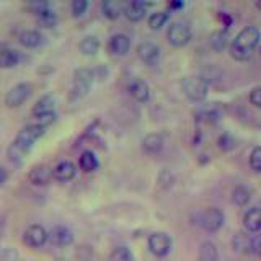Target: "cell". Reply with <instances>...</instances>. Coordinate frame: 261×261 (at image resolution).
I'll list each match as a JSON object with an SVG mask.
<instances>
[{"label": "cell", "mask_w": 261, "mask_h": 261, "mask_svg": "<svg viewBox=\"0 0 261 261\" xmlns=\"http://www.w3.org/2000/svg\"><path fill=\"white\" fill-rule=\"evenodd\" d=\"M259 53H261V49H259Z\"/></svg>", "instance_id": "60d3db41"}, {"label": "cell", "mask_w": 261, "mask_h": 261, "mask_svg": "<svg viewBox=\"0 0 261 261\" xmlns=\"http://www.w3.org/2000/svg\"><path fill=\"white\" fill-rule=\"evenodd\" d=\"M49 237H51L53 243L57 245V247H69L73 242V233L65 225H56L51 233H49Z\"/></svg>", "instance_id": "2e32d148"}, {"label": "cell", "mask_w": 261, "mask_h": 261, "mask_svg": "<svg viewBox=\"0 0 261 261\" xmlns=\"http://www.w3.org/2000/svg\"><path fill=\"white\" fill-rule=\"evenodd\" d=\"M251 199V193L247 186H243V185H239V186H235L233 188V191H232V201L235 206H239V207H243V206H247V204L250 202Z\"/></svg>", "instance_id": "cb8c5ba5"}, {"label": "cell", "mask_w": 261, "mask_h": 261, "mask_svg": "<svg viewBox=\"0 0 261 261\" xmlns=\"http://www.w3.org/2000/svg\"><path fill=\"white\" fill-rule=\"evenodd\" d=\"M153 4H149V2H142V0H130L124 5V15L129 21H141L144 16H145V12H147V7H150Z\"/></svg>", "instance_id": "8fae6325"}, {"label": "cell", "mask_w": 261, "mask_h": 261, "mask_svg": "<svg viewBox=\"0 0 261 261\" xmlns=\"http://www.w3.org/2000/svg\"><path fill=\"white\" fill-rule=\"evenodd\" d=\"M79 49L85 56H95L98 53V49H100V41H98L96 36H85L80 41Z\"/></svg>", "instance_id": "484cf974"}, {"label": "cell", "mask_w": 261, "mask_h": 261, "mask_svg": "<svg viewBox=\"0 0 261 261\" xmlns=\"http://www.w3.org/2000/svg\"><path fill=\"white\" fill-rule=\"evenodd\" d=\"M30 8H31V12L35 13L36 16L41 15V13H44V12H47V10H51V7H49L47 2H31Z\"/></svg>", "instance_id": "836d02e7"}, {"label": "cell", "mask_w": 261, "mask_h": 261, "mask_svg": "<svg viewBox=\"0 0 261 261\" xmlns=\"http://www.w3.org/2000/svg\"><path fill=\"white\" fill-rule=\"evenodd\" d=\"M209 43H211V47L214 49V51H217V53L224 51V49L227 47V44H228V33L225 30L214 31L211 35Z\"/></svg>", "instance_id": "d4e9b609"}, {"label": "cell", "mask_w": 261, "mask_h": 261, "mask_svg": "<svg viewBox=\"0 0 261 261\" xmlns=\"http://www.w3.org/2000/svg\"><path fill=\"white\" fill-rule=\"evenodd\" d=\"M168 21V13L167 12H155L149 16V28L159 31L162 27H165Z\"/></svg>", "instance_id": "f1b7e54d"}, {"label": "cell", "mask_w": 261, "mask_h": 261, "mask_svg": "<svg viewBox=\"0 0 261 261\" xmlns=\"http://www.w3.org/2000/svg\"><path fill=\"white\" fill-rule=\"evenodd\" d=\"M243 225L248 232L259 233L261 232V207H251L245 212Z\"/></svg>", "instance_id": "e0dca14e"}, {"label": "cell", "mask_w": 261, "mask_h": 261, "mask_svg": "<svg viewBox=\"0 0 261 261\" xmlns=\"http://www.w3.org/2000/svg\"><path fill=\"white\" fill-rule=\"evenodd\" d=\"M137 56L141 57L142 62L153 65L160 57V47L155 43H152V41H144L137 47Z\"/></svg>", "instance_id": "30bf717a"}, {"label": "cell", "mask_w": 261, "mask_h": 261, "mask_svg": "<svg viewBox=\"0 0 261 261\" xmlns=\"http://www.w3.org/2000/svg\"><path fill=\"white\" fill-rule=\"evenodd\" d=\"M79 165H80L82 170L87 171V173H92V171H95L98 167H100V162H98L96 155L92 150H85L84 153L80 155Z\"/></svg>", "instance_id": "603a6c76"}, {"label": "cell", "mask_w": 261, "mask_h": 261, "mask_svg": "<svg viewBox=\"0 0 261 261\" xmlns=\"http://www.w3.org/2000/svg\"><path fill=\"white\" fill-rule=\"evenodd\" d=\"M38 21L43 24L44 28H53L54 24L57 23V18H56V13L53 10H47L44 13L38 15Z\"/></svg>", "instance_id": "4dcf8cb0"}, {"label": "cell", "mask_w": 261, "mask_h": 261, "mask_svg": "<svg viewBox=\"0 0 261 261\" xmlns=\"http://www.w3.org/2000/svg\"><path fill=\"white\" fill-rule=\"evenodd\" d=\"M224 222L225 216L219 207H206L199 214V224L207 232H217L224 225Z\"/></svg>", "instance_id": "277c9868"}, {"label": "cell", "mask_w": 261, "mask_h": 261, "mask_svg": "<svg viewBox=\"0 0 261 261\" xmlns=\"http://www.w3.org/2000/svg\"><path fill=\"white\" fill-rule=\"evenodd\" d=\"M170 7H171V8H181V7H183V4H181V2H171V4H170Z\"/></svg>", "instance_id": "f35d334b"}, {"label": "cell", "mask_w": 261, "mask_h": 261, "mask_svg": "<svg viewBox=\"0 0 261 261\" xmlns=\"http://www.w3.org/2000/svg\"><path fill=\"white\" fill-rule=\"evenodd\" d=\"M167 39L171 46L175 47H183L190 43L191 39V30L185 21H176L173 23L167 31Z\"/></svg>", "instance_id": "5b68a950"}, {"label": "cell", "mask_w": 261, "mask_h": 261, "mask_svg": "<svg viewBox=\"0 0 261 261\" xmlns=\"http://www.w3.org/2000/svg\"><path fill=\"white\" fill-rule=\"evenodd\" d=\"M49 233L47 230L39 224H33L30 225L27 230L23 232V243L30 248H39L47 242Z\"/></svg>", "instance_id": "ba28073f"}, {"label": "cell", "mask_w": 261, "mask_h": 261, "mask_svg": "<svg viewBox=\"0 0 261 261\" xmlns=\"http://www.w3.org/2000/svg\"><path fill=\"white\" fill-rule=\"evenodd\" d=\"M259 30L256 27H245L230 44V54L235 61H248L259 43Z\"/></svg>", "instance_id": "7a4b0ae2"}, {"label": "cell", "mask_w": 261, "mask_h": 261, "mask_svg": "<svg viewBox=\"0 0 261 261\" xmlns=\"http://www.w3.org/2000/svg\"><path fill=\"white\" fill-rule=\"evenodd\" d=\"M101 10L108 20H118L121 13L124 12V5L118 2V0H105L101 4Z\"/></svg>", "instance_id": "44dd1931"}, {"label": "cell", "mask_w": 261, "mask_h": 261, "mask_svg": "<svg viewBox=\"0 0 261 261\" xmlns=\"http://www.w3.org/2000/svg\"><path fill=\"white\" fill-rule=\"evenodd\" d=\"M250 103L256 108H261V87L253 88L250 92Z\"/></svg>", "instance_id": "d590c367"}, {"label": "cell", "mask_w": 261, "mask_h": 261, "mask_svg": "<svg viewBox=\"0 0 261 261\" xmlns=\"http://www.w3.org/2000/svg\"><path fill=\"white\" fill-rule=\"evenodd\" d=\"M129 47H130V39L126 35H122V33H118V35L111 36L110 43H108L110 53L114 56H126L129 53Z\"/></svg>", "instance_id": "9a60e30c"}, {"label": "cell", "mask_w": 261, "mask_h": 261, "mask_svg": "<svg viewBox=\"0 0 261 261\" xmlns=\"http://www.w3.org/2000/svg\"><path fill=\"white\" fill-rule=\"evenodd\" d=\"M219 251L217 247L212 242H204L199 248V259L201 261H217Z\"/></svg>", "instance_id": "4316f807"}, {"label": "cell", "mask_w": 261, "mask_h": 261, "mask_svg": "<svg viewBox=\"0 0 261 261\" xmlns=\"http://www.w3.org/2000/svg\"><path fill=\"white\" fill-rule=\"evenodd\" d=\"M256 8H258V10H261V0H258V2H256Z\"/></svg>", "instance_id": "ab89813d"}, {"label": "cell", "mask_w": 261, "mask_h": 261, "mask_svg": "<svg viewBox=\"0 0 261 261\" xmlns=\"http://www.w3.org/2000/svg\"><path fill=\"white\" fill-rule=\"evenodd\" d=\"M110 261H134V255L127 247H116L111 251Z\"/></svg>", "instance_id": "f546056e"}, {"label": "cell", "mask_w": 261, "mask_h": 261, "mask_svg": "<svg viewBox=\"0 0 261 261\" xmlns=\"http://www.w3.org/2000/svg\"><path fill=\"white\" fill-rule=\"evenodd\" d=\"M5 179H7V171L2 167H0V185L5 183Z\"/></svg>", "instance_id": "74e56055"}, {"label": "cell", "mask_w": 261, "mask_h": 261, "mask_svg": "<svg viewBox=\"0 0 261 261\" xmlns=\"http://www.w3.org/2000/svg\"><path fill=\"white\" fill-rule=\"evenodd\" d=\"M33 87L27 82H21V84H16L8 90V93L5 95V105L8 108H18L24 101L31 96Z\"/></svg>", "instance_id": "8992f818"}, {"label": "cell", "mask_w": 261, "mask_h": 261, "mask_svg": "<svg viewBox=\"0 0 261 261\" xmlns=\"http://www.w3.org/2000/svg\"><path fill=\"white\" fill-rule=\"evenodd\" d=\"M77 175V167L69 160H62L53 168V178L57 181H70Z\"/></svg>", "instance_id": "7c38bea8"}, {"label": "cell", "mask_w": 261, "mask_h": 261, "mask_svg": "<svg viewBox=\"0 0 261 261\" xmlns=\"http://www.w3.org/2000/svg\"><path fill=\"white\" fill-rule=\"evenodd\" d=\"M142 147L147 153H159L163 149V137L157 133L147 134L142 141Z\"/></svg>", "instance_id": "7402d4cb"}, {"label": "cell", "mask_w": 261, "mask_h": 261, "mask_svg": "<svg viewBox=\"0 0 261 261\" xmlns=\"http://www.w3.org/2000/svg\"><path fill=\"white\" fill-rule=\"evenodd\" d=\"M235 144H233V139L228 136V134H224V136H220L219 137V147L222 150H230L232 147H233Z\"/></svg>", "instance_id": "e575fe53"}, {"label": "cell", "mask_w": 261, "mask_h": 261, "mask_svg": "<svg viewBox=\"0 0 261 261\" xmlns=\"http://www.w3.org/2000/svg\"><path fill=\"white\" fill-rule=\"evenodd\" d=\"M21 61V56L16 49L12 47H0V67L10 69L15 67Z\"/></svg>", "instance_id": "d6986e66"}, {"label": "cell", "mask_w": 261, "mask_h": 261, "mask_svg": "<svg viewBox=\"0 0 261 261\" xmlns=\"http://www.w3.org/2000/svg\"><path fill=\"white\" fill-rule=\"evenodd\" d=\"M54 108H56V100L53 98V95H44L39 98L35 106H33V116L41 118V116H46V114H53Z\"/></svg>", "instance_id": "ac0fdd59"}, {"label": "cell", "mask_w": 261, "mask_h": 261, "mask_svg": "<svg viewBox=\"0 0 261 261\" xmlns=\"http://www.w3.org/2000/svg\"><path fill=\"white\" fill-rule=\"evenodd\" d=\"M70 8H72V15L73 16H82V15L87 12L88 2H87V0H73Z\"/></svg>", "instance_id": "d6a6232c"}, {"label": "cell", "mask_w": 261, "mask_h": 261, "mask_svg": "<svg viewBox=\"0 0 261 261\" xmlns=\"http://www.w3.org/2000/svg\"><path fill=\"white\" fill-rule=\"evenodd\" d=\"M43 35L36 30H24L21 35H20V43L24 47H30V49H35L38 46L43 44Z\"/></svg>", "instance_id": "ffe728a7"}, {"label": "cell", "mask_w": 261, "mask_h": 261, "mask_svg": "<svg viewBox=\"0 0 261 261\" xmlns=\"http://www.w3.org/2000/svg\"><path fill=\"white\" fill-rule=\"evenodd\" d=\"M251 237L245 233H237L233 237V248L239 253H251Z\"/></svg>", "instance_id": "83f0119b"}, {"label": "cell", "mask_w": 261, "mask_h": 261, "mask_svg": "<svg viewBox=\"0 0 261 261\" xmlns=\"http://www.w3.org/2000/svg\"><path fill=\"white\" fill-rule=\"evenodd\" d=\"M46 133V127L41 124H28L24 126L18 134H16L15 141L12 142L10 149H8V157H10L12 162L20 163L23 160V157L27 155L33 145L36 144L38 139H41Z\"/></svg>", "instance_id": "6da1fadb"}, {"label": "cell", "mask_w": 261, "mask_h": 261, "mask_svg": "<svg viewBox=\"0 0 261 261\" xmlns=\"http://www.w3.org/2000/svg\"><path fill=\"white\" fill-rule=\"evenodd\" d=\"M53 178V170L46 167V165H36L30 170L28 173V179L36 186H44L51 181Z\"/></svg>", "instance_id": "5bb4252c"}, {"label": "cell", "mask_w": 261, "mask_h": 261, "mask_svg": "<svg viewBox=\"0 0 261 261\" xmlns=\"http://www.w3.org/2000/svg\"><path fill=\"white\" fill-rule=\"evenodd\" d=\"M171 245H173L171 237L165 232H155L149 237V250L157 258L167 256L171 251Z\"/></svg>", "instance_id": "52a82bcc"}, {"label": "cell", "mask_w": 261, "mask_h": 261, "mask_svg": "<svg viewBox=\"0 0 261 261\" xmlns=\"http://www.w3.org/2000/svg\"><path fill=\"white\" fill-rule=\"evenodd\" d=\"M181 90L191 101H202L207 96L209 85L202 77H185L181 80Z\"/></svg>", "instance_id": "3957f363"}, {"label": "cell", "mask_w": 261, "mask_h": 261, "mask_svg": "<svg viewBox=\"0 0 261 261\" xmlns=\"http://www.w3.org/2000/svg\"><path fill=\"white\" fill-rule=\"evenodd\" d=\"M127 90H129L130 96H133L136 101H141V103L149 101L150 88H149V85H147L142 79H133V80H130Z\"/></svg>", "instance_id": "4fadbf2b"}, {"label": "cell", "mask_w": 261, "mask_h": 261, "mask_svg": "<svg viewBox=\"0 0 261 261\" xmlns=\"http://www.w3.org/2000/svg\"><path fill=\"white\" fill-rule=\"evenodd\" d=\"M250 167L255 171H261V145L255 147L250 153Z\"/></svg>", "instance_id": "1f68e13d"}, {"label": "cell", "mask_w": 261, "mask_h": 261, "mask_svg": "<svg viewBox=\"0 0 261 261\" xmlns=\"http://www.w3.org/2000/svg\"><path fill=\"white\" fill-rule=\"evenodd\" d=\"M93 84V72L88 69H79L73 75V92L77 96H84L88 93Z\"/></svg>", "instance_id": "9c48e42d"}, {"label": "cell", "mask_w": 261, "mask_h": 261, "mask_svg": "<svg viewBox=\"0 0 261 261\" xmlns=\"http://www.w3.org/2000/svg\"><path fill=\"white\" fill-rule=\"evenodd\" d=\"M251 253H255V255L261 256V233H256L251 237Z\"/></svg>", "instance_id": "8d00e7d4"}]
</instances>
